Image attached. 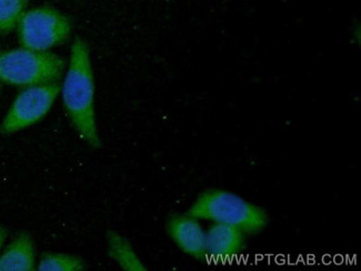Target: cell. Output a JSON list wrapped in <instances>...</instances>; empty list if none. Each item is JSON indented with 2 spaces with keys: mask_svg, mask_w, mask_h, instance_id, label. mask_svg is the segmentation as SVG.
<instances>
[{
  "mask_svg": "<svg viewBox=\"0 0 361 271\" xmlns=\"http://www.w3.org/2000/svg\"><path fill=\"white\" fill-rule=\"evenodd\" d=\"M247 236L227 224H212L206 230L207 259L228 261L237 258L246 249Z\"/></svg>",
  "mask_w": 361,
  "mask_h": 271,
  "instance_id": "obj_7",
  "label": "cell"
},
{
  "mask_svg": "<svg viewBox=\"0 0 361 271\" xmlns=\"http://www.w3.org/2000/svg\"><path fill=\"white\" fill-rule=\"evenodd\" d=\"M86 268L84 260L68 253H45L36 269L39 271H82Z\"/></svg>",
  "mask_w": 361,
  "mask_h": 271,
  "instance_id": "obj_10",
  "label": "cell"
},
{
  "mask_svg": "<svg viewBox=\"0 0 361 271\" xmlns=\"http://www.w3.org/2000/svg\"><path fill=\"white\" fill-rule=\"evenodd\" d=\"M28 3L29 0H0V34H9L17 28Z\"/></svg>",
  "mask_w": 361,
  "mask_h": 271,
  "instance_id": "obj_11",
  "label": "cell"
},
{
  "mask_svg": "<svg viewBox=\"0 0 361 271\" xmlns=\"http://www.w3.org/2000/svg\"><path fill=\"white\" fill-rule=\"evenodd\" d=\"M61 92L63 108L73 129L88 146L100 148L102 140L94 109V78L90 46L80 37L71 44Z\"/></svg>",
  "mask_w": 361,
  "mask_h": 271,
  "instance_id": "obj_1",
  "label": "cell"
},
{
  "mask_svg": "<svg viewBox=\"0 0 361 271\" xmlns=\"http://www.w3.org/2000/svg\"><path fill=\"white\" fill-rule=\"evenodd\" d=\"M21 47L49 52L65 44L73 30L71 18L49 6L27 9L17 25Z\"/></svg>",
  "mask_w": 361,
  "mask_h": 271,
  "instance_id": "obj_4",
  "label": "cell"
},
{
  "mask_svg": "<svg viewBox=\"0 0 361 271\" xmlns=\"http://www.w3.org/2000/svg\"><path fill=\"white\" fill-rule=\"evenodd\" d=\"M36 267L34 240L27 232H20L0 253V271H32Z\"/></svg>",
  "mask_w": 361,
  "mask_h": 271,
  "instance_id": "obj_8",
  "label": "cell"
},
{
  "mask_svg": "<svg viewBox=\"0 0 361 271\" xmlns=\"http://www.w3.org/2000/svg\"><path fill=\"white\" fill-rule=\"evenodd\" d=\"M8 237V231L5 227H0V253L3 249L4 243H5L6 239Z\"/></svg>",
  "mask_w": 361,
  "mask_h": 271,
  "instance_id": "obj_12",
  "label": "cell"
},
{
  "mask_svg": "<svg viewBox=\"0 0 361 271\" xmlns=\"http://www.w3.org/2000/svg\"><path fill=\"white\" fill-rule=\"evenodd\" d=\"M107 251L110 258L126 271H146L147 267L126 237L119 232L109 231L107 235Z\"/></svg>",
  "mask_w": 361,
  "mask_h": 271,
  "instance_id": "obj_9",
  "label": "cell"
},
{
  "mask_svg": "<svg viewBox=\"0 0 361 271\" xmlns=\"http://www.w3.org/2000/svg\"><path fill=\"white\" fill-rule=\"evenodd\" d=\"M188 214L200 222L237 228L247 237L259 235L269 224L266 209L220 188L202 191L191 205Z\"/></svg>",
  "mask_w": 361,
  "mask_h": 271,
  "instance_id": "obj_2",
  "label": "cell"
},
{
  "mask_svg": "<svg viewBox=\"0 0 361 271\" xmlns=\"http://www.w3.org/2000/svg\"><path fill=\"white\" fill-rule=\"evenodd\" d=\"M167 234L177 247L191 258L204 261L206 251V229L200 220L187 214H176L168 219Z\"/></svg>",
  "mask_w": 361,
  "mask_h": 271,
  "instance_id": "obj_6",
  "label": "cell"
},
{
  "mask_svg": "<svg viewBox=\"0 0 361 271\" xmlns=\"http://www.w3.org/2000/svg\"><path fill=\"white\" fill-rule=\"evenodd\" d=\"M67 64L50 52L18 48L0 52V83L30 87L59 83Z\"/></svg>",
  "mask_w": 361,
  "mask_h": 271,
  "instance_id": "obj_3",
  "label": "cell"
},
{
  "mask_svg": "<svg viewBox=\"0 0 361 271\" xmlns=\"http://www.w3.org/2000/svg\"><path fill=\"white\" fill-rule=\"evenodd\" d=\"M59 92V83L25 87L6 114L0 133L11 135L40 121L53 107Z\"/></svg>",
  "mask_w": 361,
  "mask_h": 271,
  "instance_id": "obj_5",
  "label": "cell"
}]
</instances>
